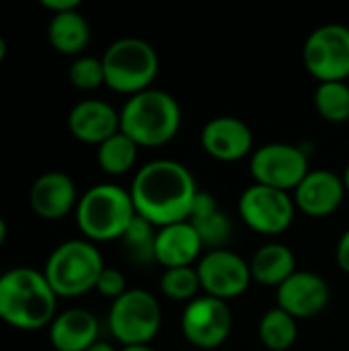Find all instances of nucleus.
<instances>
[{"instance_id": "obj_1", "label": "nucleus", "mask_w": 349, "mask_h": 351, "mask_svg": "<svg viewBox=\"0 0 349 351\" xmlns=\"http://www.w3.org/2000/svg\"><path fill=\"white\" fill-rule=\"evenodd\" d=\"M200 187L193 173L179 160L156 158L142 165L130 185L136 214L154 228L189 220Z\"/></svg>"}, {"instance_id": "obj_2", "label": "nucleus", "mask_w": 349, "mask_h": 351, "mask_svg": "<svg viewBox=\"0 0 349 351\" xmlns=\"http://www.w3.org/2000/svg\"><path fill=\"white\" fill-rule=\"evenodd\" d=\"M58 296L43 271L14 267L0 276V321L19 331H39L56 319Z\"/></svg>"}, {"instance_id": "obj_3", "label": "nucleus", "mask_w": 349, "mask_h": 351, "mask_svg": "<svg viewBox=\"0 0 349 351\" xmlns=\"http://www.w3.org/2000/svg\"><path fill=\"white\" fill-rule=\"evenodd\" d=\"M183 111L179 101L160 88H148L128 97L119 109V132L132 138L140 148H158L169 144L181 130Z\"/></svg>"}, {"instance_id": "obj_4", "label": "nucleus", "mask_w": 349, "mask_h": 351, "mask_svg": "<svg viewBox=\"0 0 349 351\" xmlns=\"http://www.w3.org/2000/svg\"><path fill=\"white\" fill-rule=\"evenodd\" d=\"M74 212L82 237L91 243L121 241L138 216L130 189L115 183H99L86 189Z\"/></svg>"}, {"instance_id": "obj_5", "label": "nucleus", "mask_w": 349, "mask_h": 351, "mask_svg": "<svg viewBox=\"0 0 349 351\" xmlns=\"http://www.w3.org/2000/svg\"><path fill=\"white\" fill-rule=\"evenodd\" d=\"M105 267L103 255L95 243L70 239L49 253L43 274L58 298H78L95 290Z\"/></svg>"}, {"instance_id": "obj_6", "label": "nucleus", "mask_w": 349, "mask_h": 351, "mask_svg": "<svg viewBox=\"0 0 349 351\" xmlns=\"http://www.w3.org/2000/svg\"><path fill=\"white\" fill-rule=\"evenodd\" d=\"M101 62L105 70V86L128 97L152 88L160 68L154 45L140 37L115 39L101 56Z\"/></svg>"}, {"instance_id": "obj_7", "label": "nucleus", "mask_w": 349, "mask_h": 351, "mask_svg": "<svg viewBox=\"0 0 349 351\" xmlns=\"http://www.w3.org/2000/svg\"><path fill=\"white\" fill-rule=\"evenodd\" d=\"M109 331L117 343L148 346L160 331L163 308L154 294L142 288H130L123 296L111 302L107 317Z\"/></svg>"}, {"instance_id": "obj_8", "label": "nucleus", "mask_w": 349, "mask_h": 351, "mask_svg": "<svg viewBox=\"0 0 349 351\" xmlns=\"http://www.w3.org/2000/svg\"><path fill=\"white\" fill-rule=\"evenodd\" d=\"M306 72L319 82L349 80V27L327 23L311 31L302 47Z\"/></svg>"}, {"instance_id": "obj_9", "label": "nucleus", "mask_w": 349, "mask_h": 351, "mask_svg": "<svg viewBox=\"0 0 349 351\" xmlns=\"http://www.w3.org/2000/svg\"><path fill=\"white\" fill-rule=\"evenodd\" d=\"M306 152L288 142H269L253 150L249 156V173L253 183L280 191H294L309 175Z\"/></svg>"}, {"instance_id": "obj_10", "label": "nucleus", "mask_w": 349, "mask_h": 351, "mask_svg": "<svg viewBox=\"0 0 349 351\" xmlns=\"http://www.w3.org/2000/svg\"><path fill=\"white\" fill-rule=\"evenodd\" d=\"M239 216L253 232L278 237L292 226L296 204L288 191L251 183L239 197Z\"/></svg>"}, {"instance_id": "obj_11", "label": "nucleus", "mask_w": 349, "mask_h": 351, "mask_svg": "<svg viewBox=\"0 0 349 351\" xmlns=\"http://www.w3.org/2000/svg\"><path fill=\"white\" fill-rule=\"evenodd\" d=\"M232 325L228 302L206 294L185 304L181 315V333L197 351L218 350L230 337Z\"/></svg>"}, {"instance_id": "obj_12", "label": "nucleus", "mask_w": 349, "mask_h": 351, "mask_svg": "<svg viewBox=\"0 0 349 351\" xmlns=\"http://www.w3.org/2000/svg\"><path fill=\"white\" fill-rule=\"evenodd\" d=\"M195 269L200 276L202 292L224 302L243 296L253 282L249 261H245L232 249L206 251Z\"/></svg>"}, {"instance_id": "obj_13", "label": "nucleus", "mask_w": 349, "mask_h": 351, "mask_svg": "<svg viewBox=\"0 0 349 351\" xmlns=\"http://www.w3.org/2000/svg\"><path fill=\"white\" fill-rule=\"evenodd\" d=\"M202 148L220 162H237L253 154V130L234 115H216L202 128Z\"/></svg>"}, {"instance_id": "obj_14", "label": "nucleus", "mask_w": 349, "mask_h": 351, "mask_svg": "<svg viewBox=\"0 0 349 351\" xmlns=\"http://www.w3.org/2000/svg\"><path fill=\"white\" fill-rule=\"evenodd\" d=\"M278 306L296 321L319 317L331 302V288L327 280L315 271L298 269L278 288Z\"/></svg>"}, {"instance_id": "obj_15", "label": "nucleus", "mask_w": 349, "mask_h": 351, "mask_svg": "<svg viewBox=\"0 0 349 351\" xmlns=\"http://www.w3.org/2000/svg\"><path fill=\"white\" fill-rule=\"evenodd\" d=\"M344 179L327 169L309 171L302 183L294 189L296 210L309 218H329L333 216L346 199Z\"/></svg>"}, {"instance_id": "obj_16", "label": "nucleus", "mask_w": 349, "mask_h": 351, "mask_svg": "<svg viewBox=\"0 0 349 351\" xmlns=\"http://www.w3.org/2000/svg\"><path fill=\"white\" fill-rule=\"evenodd\" d=\"M76 183L62 171H47L39 175L29 191V204L41 220H62L78 206Z\"/></svg>"}, {"instance_id": "obj_17", "label": "nucleus", "mask_w": 349, "mask_h": 351, "mask_svg": "<svg viewBox=\"0 0 349 351\" xmlns=\"http://www.w3.org/2000/svg\"><path fill=\"white\" fill-rule=\"evenodd\" d=\"M68 132L78 142L99 146L119 132V111L101 99L78 101L68 113Z\"/></svg>"}, {"instance_id": "obj_18", "label": "nucleus", "mask_w": 349, "mask_h": 351, "mask_svg": "<svg viewBox=\"0 0 349 351\" xmlns=\"http://www.w3.org/2000/svg\"><path fill=\"white\" fill-rule=\"evenodd\" d=\"M204 245L195 228L185 220L156 228L154 257L165 269L173 267H193L204 255Z\"/></svg>"}, {"instance_id": "obj_19", "label": "nucleus", "mask_w": 349, "mask_h": 351, "mask_svg": "<svg viewBox=\"0 0 349 351\" xmlns=\"http://www.w3.org/2000/svg\"><path fill=\"white\" fill-rule=\"evenodd\" d=\"M187 222L200 234L206 251L228 249V245L234 237L232 220L228 218V214L222 210V206L218 204V199L210 191L200 189Z\"/></svg>"}, {"instance_id": "obj_20", "label": "nucleus", "mask_w": 349, "mask_h": 351, "mask_svg": "<svg viewBox=\"0 0 349 351\" xmlns=\"http://www.w3.org/2000/svg\"><path fill=\"white\" fill-rule=\"evenodd\" d=\"M56 351H86L99 341V321L86 308H68L47 327Z\"/></svg>"}, {"instance_id": "obj_21", "label": "nucleus", "mask_w": 349, "mask_h": 351, "mask_svg": "<svg viewBox=\"0 0 349 351\" xmlns=\"http://www.w3.org/2000/svg\"><path fill=\"white\" fill-rule=\"evenodd\" d=\"M251 278L259 286L280 288L288 278H292L296 269V255L290 247L282 243H267L255 251L249 261Z\"/></svg>"}, {"instance_id": "obj_22", "label": "nucleus", "mask_w": 349, "mask_h": 351, "mask_svg": "<svg viewBox=\"0 0 349 351\" xmlns=\"http://www.w3.org/2000/svg\"><path fill=\"white\" fill-rule=\"evenodd\" d=\"M47 41L62 56H80L91 41V25L80 10L51 14L47 25Z\"/></svg>"}, {"instance_id": "obj_23", "label": "nucleus", "mask_w": 349, "mask_h": 351, "mask_svg": "<svg viewBox=\"0 0 349 351\" xmlns=\"http://www.w3.org/2000/svg\"><path fill=\"white\" fill-rule=\"evenodd\" d=\"M259 341L265 350L269 351H288L294 348L298 339V321L282 311L280 306H274L263 313L257 325Z\"/></svg>"}, {"instance_id": "obj_24", "label": "nucleus", "mask_w": 349, "mask_h": 351, "mask_svg": "<svg viewBox=\"0 0 349 351\" xmlns=\"http://www.w3.org/2000/svg\"><path fill=\"white\" fill-rule=\"evenodd\" d=\"M138 144L123 132H117L109 140L97 146V165L109 177H121L136 167Z\"/></svg>"}, {"instance_id": "obj_25", "label": "nucleus", "mask_w": 349, "mask_h": 351, "mask_svg": "<svg viewBox=\"0 0 349 351\" xmlns=\"http://www.w3.org/2000/svg\"><path fill=\"white\" fill-rule=\"evenodd\" d=\"M123 253L125 257L140 267H148L156 263L154 257V245H156V228L146 222L144 218L136 216L125 234L121 237Z\"/></svg>"}, {"instance_id": "obj_26", "label": "nucleus", "mask_w": 349, "mask_h": 351, "mask_svg": "<svg viewBox=\"0 0 349 351\" xmlns=\"http://www.w3.org/2000/svg\"><path fill=\"white\" fill-rule=\"evenodd\" d=\"M315 109L329 123L349 121V82H319L315 88Z\"/></svg>"}, {"instance_id": "obj_27", "label": "nucleus", "mask_w": 349, "mask_h": 351, "mask_svg": "<svg viewBox=\"0 0 349 351\" xmlns=\"http://www.w3.org/2000/svg\"><path fill=\"white\" fill-rule=\"evenodd\" d=\"M200 292H202V284L195 265L165 269V274L160 276V294L167 300L189 304L200 296Z\"/></svg>"}, {"instance_id": "obj_28", "label": "nucleus", "mask_w": 349, "mask_h": 351, "mask_svg": "<svg viewBox=\"0 0 349 351\" xmlns=\"http://www.w3.org/2000/svg\"><path fill=\"white\" fill-rule=\"evenodd\" d=\"M68 80L78 90H97L105 84V70L101 58L78 56L68 68Z\"/></svg>"}, {"instance_id": "obj_29", "label": "nucleus", "mask_w": 349, "mask_h": 351, "mask_svg": "<svg viewBox=\"0 0 349 351\" xmlns=\"http://www.w3.org/2000/svg\"><path fill=\"white\" fill-rule=\"evenodd\" d=\"M95 290H97L101 296H105V298H109V300L113 302V300H117L119 296H123L130 288L125 286V276H123L119 269H115V267H105V269L101 271L99 280H97Z\"/></svg>"}, {"instance_id": "obj_30", "label": "nucleus", "mask_w": 349, "mask_h": 351, "mask_svg": "<svg viewBox=\"0 0 349 351\" xmlns=\"http://www.w3.org/2000/svg\"><path fill=\"white\" fill-rule=\"evenodd\" d=\"M39 4L49 10L51 14H62V12H70V10H78L80 0H39Z\"/></svg>"}, {"instance_id": "obj_31", "label": "nucleus", "mask_w": 349, "mask_h": 351, "mask_svg": "<svg viewBox=\"0 0 349 351\" xmlns=\"http://www.w3.org/2000/svg\"><path fill=\"white\" fill-rule=\"evenodd\" d=\"M335 259H337L339 269H341L344 274H349V228L339 237V241H337Z\"/></svg>"}, {"instance_id": "obj_32", "label": "nucleus", "mask_w": 349, "mask_h": 351, "mask_svg": "<svg viewBox=\"0 0 349 351\" xmlns=\"http://www.w3.org/2000/svg\"><path fill=\"white\" fill-rule=\"evenodd\" d=\"M86 351H117V350H115L109 341H101V339H99L97 343H93V346H91Z\"/></svg>"}, {"instance_id": "obj_33", "label": "nucleus", "mask_w": 349, "mask_h": 351, "mask_svg": "<svg viewBox=\"0 0 349 351\" xmlns=\"http://www.w3.org/2000/svg\"><path fill=\"white\" fill-rule=\"evenodd\" d=\"M6 237H8V226H6V220L0 216V247L6 243Z\"/></svg>"}, {"instance_id": "obj_34", "label": "nucleus", "mask_w": 349, "mask_h": 351, "mask_svg": "<svg viewBox=\"0 0 349 351\" xmlns=\"http://www.w3.org/2000/svg\"><path fill=\"white\" fill-rule=\"evenodd\" d=\"M119 351H154L150 346H130V348H121Z\"/></svg>"}, {"instance_id": "obj_35", "label": "nucleus", "mask_w": 349, "mask_h": 351, "mask_svg": "<svg viewBox=\"0 0 349 351\" xmlns=\"http://www.w3.org/2000/svg\"><path fill=\"white\" fill-rule=\"evenodd\" d=\"M6 51H8V47H6V41H4V37L0 35V62L6 58Z\"/></svg>"}, {"instance_id": "obj_36", "label": "nucleus", "mask_w": 349, "mask_h": 351, "mask_svg": "<svg viewBox=\"0 0 349 351\" xmlns=\"http://www.w3.org/2000/svg\"><path fill=\"white\" fill-rule=\"evenodd\" d=\"M341 179H344V185H346V191L349 193V162L348 167L344 169V175H341Z\"/></svg>"}, {"instance_id": "obj_37", "label": "nucleus", "mask_w": 349, "mask_h": 351, "mask_svg": "<svg viewBox=\"0 0 349 351\" xmlns=\"http://www.w3.org/2000/svg\"><path fill=\"white\" fill-rule=\"evenodd\" d=\"M0 276H2V271H0Z\"/></svg>"}, {"instance_id": "obj_38", "label": "nucleus", "mask_w": 349, "mask_h": 351, "mask_svg": "<svg viewBox=\"0 0 349 351\" xmlns=\"http://www.w3.org/2000/svg\"><path fill=\"white\" fill-rule=\"evenodd\" d=\"M348 82H349V80H348Z\"/></svg>"}]
</instances>
